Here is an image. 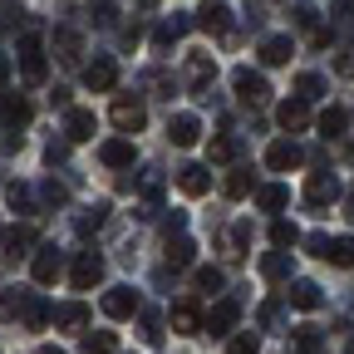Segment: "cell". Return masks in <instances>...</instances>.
I'll list each match as a JSON object with an SVG mask.
<instances>
[{
  "label": "cell",
  "instance_id": "1",
  "mask_svg": "<svg viewBox=\"0 0 354 354\" xmlns=\"http://www.w3.org/2000/svg\"><path fill=\"white\" fill-rule=\"evenodd\" d=\"M99 281H104V256L99 251H79L74 266H69V286L74 290H94Z\"/></svg>",
  "mask_w": 354,
  "mask_h": 354
},
{
  "label": "cell",
  "instance_id": "2",
  "mask_svg": "<svg viewBox=\"0 0 354 354\" xmlns=\"http://www.w3.org/2000/svg\"><path fill=\"white\" fill-rule=\"evenodd\" d=\"M59 271H64V256H59L55 246H35V251H30V276H35V286H55Z\"/></svg>",
  "mask_w": 354,
  "mask_h": 354
},
{
  "label": "cell",
  "instance_id": "3",
  "mask_svg": "<svg viewBox=\"0 0 354 354\" xmlns=\"http://www.w3.org/2000/svg\"><path fill=\"white\" fill-rule=\"evenodd\" d=\"M20 69H25L30 84H44V79H50V64H44V44H39V35H25V39H20Z\"/></svg>",
  "mask_w": 354,
  "mask_h": 354
},
{
  "label": "cell",
  "instance_id": "4",
  "mask_svg": "<svg viewBox=\"0 0 354 354\" xmlns=\"http://www.w3.org/2000/svg\"><path fill=\"white\" fill-rule=\"evenodd\" d=\"M143 123H148L143 99H133V94H118V99H113V128H118V133H138Z\"/></svg>",
  "mask_w": 354,
  "mask_h": 354
},
{
  "label": "cell",
  "instance_id": "5",
  "mask_svg": "<svg viewBox=\"0 0 354 354\" xmlns=\"http://www.w3.org/2000/svg\"><path fill=\"white\" fill-rule=\"evenodd\" d=\"M305 202H310V207L339 202V177H335V172H310V177H305Z\"/></svg>",
  "mask_w": 354,
  "mask_h": 354
},
{
  "label": "cell",
  "instance_id": "6",
  "mask_svg": "<svg viewBox=\"0 0 354 354\" xmlns=\"http://www.w3.org/2000/svg\"><path fill=\"white\" fill-rule=\"evenodd\" d=\"M143 310V300H138V290L133 286H113L109 295H104V315L109 320H128V315H138Z\"/></svg>",
  "mask_w": 354,
  "mask_h": 354
},
{
  "label": "cell",
  "instance_id": "7",
  "mask_svg": "<svg viewBox=\"0 0 354 354\" xmlns=\"http://www.w3.org/2000/svg\"><path fill=\"white\" fill-rule=\"evenodd\" d=\"M35 305H39V295H30V290H6V295H0V320H20V325H30Z\"/></svg>",
  "mask_w": 354,
  "mask_h": 354
},
{
  "label": "cell",
  "instance_id": "8",
  "mask_svg": "<svg viewBox=\"0 0 354 354\" xmlns=\"http://www.w3.org/2000/svg\"><path fill=\"white\" fill-rule=\"evenodd\" d=\"M232 88H236L241 104H266V94H271V84H266L256 69H236L232 74Z\"/></svg>",
  "mask_w": 354,
  "mask_h": 354
},
{
  "label": "cell",
  "instance_id": "9",
  "mask_svg": "<svg viewBox=\"0 0 354 354\" xmlns=\"http://www.w3.org/2000/svg\"><path fill=\"white\" fill-rule=\"evenodd\" d=\"M167 320H172L177 335H202V330H207V315H202L192 300H177V305L167 310Z\"/></svg>",
  "mask_w": 354,
  "mask_h": 354
},
{
  "label": "cell",
  "instance_id": "10",
  "mask_svg": "<svg viewBox=\"0 0 354 354\" xmlns=\"http://www.w3.org/2000/svg\"><path fill=\"white\" fill-rule=\"evenodd\" d=\"M30 118H35V109H30L25 94H0V123H6L10 133H20Z\"/></svg>",
  "mask_w": 354,
  "mask_h": 354
},
{
  "label": "cell",
  "instance_id": "11",
  "mask_svg": "<svg viewBox=\"0 0 354 354\" xmlns=\"http://www.w3.org/2000/svg\"><path fill=\"white\" fill-rule=\"evenodd\" d=\"M94 128H99L94 109H69L64 113V143H88V138H94Z\"/></svg>",
  "mask_w": 354,
  "mask_h": 354
},
{
  "label": "cell",
  "instance_id": "12",
  "mask_svg": "<svg viewBox=\"0 0 354 354\" xmlns=\"http://www.w3.org/2000/svg\"><path fill=\"white\" fill-rule=\"evenodd\" d=\"M197 138H202V123H197L192 113H172V118H167V143H172V148H192Z\"/></svg>",
  "mask_w": 354,
  "mask_h": 354
},
{
  "label": "cell",
  "instance_id": "13",
  "mask_svg": "<svg viewBox=\"0 0 354 354\" xmlns=\"http://www.w3.org/2000/svg\"><path fill=\"white\" fill-rule=\"evenodd\" d=\"M212 79H216V64H212L207 55H192V59H187V84H192L197 99H212Z\"/></svg>",
  "mask_w": 354,
  "mask_h": 354
},
{
  "label": "cell",
  "instance_id": "14",
  "mask_svg": "<svg viewBox=\"0 0 354 354\" xmlns=\"http://www.w3.org/2000/svg\"><path fill=\"white\" fill-rule=\"evenodd\" d=\"M300 162H305V153H300V143H290V138H281V143L266 148V167H271V172H290V167H300Z\"/></svg>",
  "mask_w": 354,
  "mask_h": 354
},
{
  "label": "cell",
  "instance_id": "15",
  "mask_svg": "<svg viewBox=\"0 0 354 354\" xmlns=\"http://www.w3.org/2000/svg\"><path fill=\"white\" fill-rule=\"evenodd\" d=\"M197 30H207V35H232V10L221 6V0H207V6L197 10Z\"/></svg>",
  "mask_w": 354,
  "mask_h": 354
},
{
  "label": "cell",
  "instance_id": "16",
  "mask_svg": "<svg viewBox=\"0 0 354 354\" xmlns=\"http://www.w3.org/2000/svg\"><path fill=\"white\" fill-rule=\"evenodd\" d=\"M113 84H118V64L113 59H94L84 69V88H94V94H109Z\"/></svg>",
  "mask_w": 354,
  "mask_h": 354
},
{
  "label": "cell",
  "instance_id": "17",
  "mask_svg": "<svg viewBox=\"0 0 354 354\" xmlns=\"http://www.w3.org/2000/svg\"><path fill=\"white\" fill-rule=\"evenodd\" d=\"M276 123H281L286 133H300V128H310V104H305V99H286V104L276 109Z\"/></svg>",
  "mask_w": 354,
  "mask_h": 354
},
{
  "label": "cell",
  "instance_id": "18",
  "mask_svg": "<svg viewBox=\"0 0 354 354\" xmlns=\"http://www.w3.org/2000/svg\"><path fill=\"white\" fill-rule=\"evenodd\" d=\"M236 320H241V305H236V300H216L212 315H207V330H212V335H232Z\"/></svg>",
  "mask_w": 354,
  "mask_h": 354
},
{
  "label": "cell",
  "instance_id": "19",
  "mask_svg": "<svg viewBox=\"0 0 354 354\" xmlns=\"http://www.w3.org/2000/svg\"><path fill=\"white\" fill-rule=\"evenodd\" d=\"M162 256H167L172 271H183V266H192V261H197V241H192V236H167Z\"/></svg>",
  "mask_w": 354,
  "mask_h": 354
},
{
  "label": "cell",
  "instance_id": "20",
  "mask_svg": "<svg viewBox=\"0 0 354 354\" xmlns=\"http://www.w3.org/2000/svg\"><path fill=\"white\" fill-rule=\"evenodd\" d=\"M290 55H295L290 35H266L261 39V64H290Z\"/></svg>",
  "mask_w": 354,
  "mask_h": 354
},
{
  "label": "cell",
  "instance_id": "21",
  "mask_svg": "<svg viewBox=\"0 0 354 354\" xmlns=\"http://www.w3.org/2000/svg\"><path fill=\"white\" fill-rule=\"evenodd\" d=\"M177 187H183L187 197H202V192L212 187V177H207L202 162H187V167H177Z\"/></svg>",
  "mask_w": 354,
  "mask_h": 354
},
{
  "label": "cell",
  "instance_id": "22",
  "mask_svg": "<svg viewBox=\"0 0 354 354\" xmlns=\"http://www.w3.org/2000/svg\"><path fill=\"white\" fill-rule=\"evenodd\" d=\"M99 158H104V167H133V143L128 138H109V143H99Z\"/></svg>",
  "mask_w": 354,
  "mask_h": 354
},
{
  "label": "cell",
  "instance_id": "23",
  "mask_svg": "<svg viewBox=\"0 0 354 354\" xmlns=\"http://www.w3.org/2000/svg\"><path fill=\"white\" fill-rule=\"evenodd\" d=\"M290 271H295L290 251H266V256H261V276H266V281H290Z\"/></svg>",
  "mask_w": 354,
  "mask_h": 354
},
{
  "label": "cell",
  "instance_id": "24",
  "mask_svg": "<svg viewBox=\"0 0 354 354\" xmlns=\"http://www.w3.org/2000/svg\"><path fill=\"white\" fill-rule=\"evenodd\" d=\"M286 300H290L295 310H320V305H325V295H320L315 281H295V286L286 290Z\"/></svg>",
  "mask_w": 354,
  "mask_h": 354
},
{
  "label": "cell",
  "instance_id": "25",
  "mask_svg": "<svg viewBox=\"0 0 354 354\" xmlns=\"http://www.w3.org/2000/svg\"><path fill=\"white\" fill-rule=\"evenodd\" d=\"M320 261H330V266H354V236H330L325 241V251H320Z\"/></svg>",
  "mask_w": 354,
  "mask_h": 354
},
{
  "label": "cell",
  "instance_id": "26",
  "mask_svg": "<svg viewBox=\"0 0 354 354\" xmlns=\"http://www.w3.org/2000/svg\"><path fill=\"white\" fill-rule=\"evenodd\" d=\"M55 325H59V330H79V325H88V305H84V300L55 305Z\"/></svg>",
  "mask_w": 354,
  "mask_h": 354
},
{
  "label": "cell",
  "instance_id": "27",
  "mask_svg": "<svg viewBox=\"0 0 354 354\" xmlns=\"http://www.w3.org/2000/svg\"><path fill=\"white\" fill-rule=\"evenodd\" d=\"M104 221H109V202L88 207V212H79V216H74V232H79V236H94V232L104 227Z\"/></svg>",
  "mask_w": 354,
  "mask_h": 354
},
{
  "label": "cell",
  "instance_id": "28",
  "mask_svg": "<svg viewBox=\"0 0 354 354\" xmlns=\"http://www.w3.org/2000/svg\"><path fill=\"white\" fill-rule=\"evenodd\" d=\"M55 50H59V59H64V64H79V55H84V39H79L74 30H55Z\"/></svg>",
  "mask_w": 354,
  "mask_h": 354
},
{
  "label": "cell",
  "instance_id": "29",
  "mask_svg": "<svg viewBox=\"0 0 354 354\" xmlns=\"http://www.w3.org/2000/svg\"><path fill=\"white\" fill-rule=\"evenodd\" d=\"M256 207H261V212H281V207H290V187H281V183L261 187V192H256Z\"/></svg>",
  "mask_w": 354,
  "mask_h": 354
},
{
  "label": "cell",
  "instance_id": "30",
  "mask_svg": "<svg viewBox=\"0 0 354 354\" xmlns=\"http://www.w3.org/2000/svg\"><path fill=\"white\" fill-rule=\"evenodd\" d=\"M236 153H241V143L232 138V133H216V138H212V148H207V158H212V162H232Z\"/></svg>",
  "mask_w": 354,
  "mask_h": 354
},
{
  "label": "cell",
  "instance_id": "31",
  "mask_svg": "<svg viewBox=\"0 0 354 354\" xmlns=\"http://www.w3.org/2000/svg\"><path fill=\"white\" fill-rule=\"evenodd\" d=\"M25 246H44V241L35 236V227H10V232H6V251H10V256H20Z\"/></svg>",
  "mask_w": 354,
  "mask_h": 354
},
{
  "label": "cell",
  "instance_id": "32",
  "mask_svg": "<svg viewBox=\"0 0 354 354\" xmlns=\"http://www.w3.org/2000/svg\"><path fill=\"white\" fill-rule=\"evenodd\" d=\"M84 354H113L118 349V339H113V330H94V335H84V344H79Z\"/></svg>",
  "mask_w": 354,
  "mask_h": 354
},
{
  "label": "cell",
  "instance_id": "33",
  "mask_svg": "<svg viewBox=\"0 0 354 354\" xmlns=\"http://www.w3.org/2000/svg\"><path fill=\"white\" fill-rule=\"evenodd\" d=\"M344 128H349V113L344 109H325L320 113V133H325V138H339Z\"/></svg>",
  "mask_w": 354,
  "mask_h": 354
},
{
  "label": "cell",
  "instance_id": "34",
  "mask_svg": "<svg viewBox=\"0 0 354 354\" xmlns=\"http://www.w3.org/2000/svg\"><path fill=\"white\" fill-rule=\"evenodd\" d=\"M6 202H10V212H35V192L25 183H10L6 187Z\"/></svg>",
  "mask_w": 354,
  "mask_h": 354
},
{
  "label": "cell",
  "instance_id": "35",
  "mask_svg": "<svg viewBox=\"0 0 354 354\" xmlns=\"http://www.w3.org/2000/svg\"><path fill=\"white\" fill-rule=\"evenodd\" d=\"M251 187H256V177H251V167H236V172L227 177V197H232V202H236V197H246Z\"/></svg>",
  "mask_w": 354,
  "mask_h": 354
},
{
  "label": "cell",
  "instance_id": "36",
  "mask_svg": "<svg viewBox=\"0 0 354 354\" xmlns=\"http://www.w3.org/2000/svg\"><path fill=\"white\" fill-rule=\"evenodd\" d=\"M271 241H276L281 251H286V246H295V241H300V232H295V221L276 216V221H271Z\"/></svg>",
  "mask_w": 354,
  "mask_h": 354
},
{
  "label": "cell",
  "instance_id": "37",
  "mask_svg": "<svg viewBox=\"0 0 354 354\" xmlns=\"http://www.w3.org/2000/svg\"><path fill=\"white\" fill-rule=\"evenodd\" d=\"M192 281H197V290H207V295H216L221 286H227V281H221V271H216V266H197V271H192Z\"/></svg>",
  "mask_w": 354,
  "mask_h": 354
},
{
  "label": "cell",
  "instance_id": "38",
  "mask_svg": "<svg viewBox=\"0 0 354 354\" xmlns=\"http://www.w3.org/2000/svg\"><path fill=\"white\" fill-rule=\"evenodd\" d=\"M320 94H325V79H320V74H300V79H295V99L310 104V99H320Z\"/></svg>",
  "mask_w": 354,
  "mask_h": 354
},
{
  "label": "cell",
  "instance_id": "39",
  "mask_svg": "<svg viewBox=\"0 0 354 354\" xmlns=\"http://www.w3.org/2000/svg\"><path fill=\"white\" fill-rule=\"evenodd\" d=\"M227 246H232V251H227L232 261L246 256V246H251V227H246V221H236V227H232V241H227Z\"/></svg>",
  "mask_w": 354,
  "mask_h": 354
},
{
  "label": "cell",
  "instance_id": "40",
  "mask_svg": "<svg viewBox=\"0 0 354 354\" xmlns=\"http://www.w3.org/2000/svg\"><path fill=\"white\" fill-rule=\"evenodd\" d=\"M39 202H44V207H64V202H69V187H64V183H55V177H50V183L39 187Z\"/></svg>",
  "mask_w": 354,
  "mask_h": 354
},
{
  "label": "cell",
  "instance_id": "41",
  "mask_svg": "<svg viewBox=\"0 0 354 354\" xmlns=\"http://www.w3.org/2000/svg\"><path fill=\"white\" fill-rule=\"evenodd\" d=\"M138 315H143V339L158 344L162 339V315H153V310H138Z\"/></svg>",
  "mask_w": 354,
  "mask_h": 354
},
{
  "label": "cell",
  "instance_id": "42",
  "mask_svg": "<svg viewBox=\"0 0 354 354\" xmlns=\"http://www.w3.org/2000/svg\"><path fill=\"white\" fill-rule=\"evenodd\" d=\"M256 349H261V339H256L251 330H241V335H236V339L227 344V354H256Z\"/></svg>",
  "mask_w": 354,
  "mask_h": 354
},
{
  "label": "cell",
  "instance_id": "43",
  "mask_svg": "<svg viewBox=\"0 0 354 354\" xmlns=\"http://www.w3.org/2000/svg\"><path fill=\"white\" fill-rule=\"evenodd\" d=\"M295 349L300 354H315L320 349V330H295Z\"/></svg>",
  "mask_w": 354,
  "mask_h": 354
},
{
  "label": "cell",
  "instance_id": "44",
  "mask_svg": "<svg viewBox=\"0 0 354 354\" xmlns=\"http://www.w3.org/2000/svg\"><path fill=\"white\" fill-rule=\"evenodd\" d=\"M172 39H177V30H172V25H158V30H153V50L167 55V50H172Z\"/></svg>",
  "mask_w": 354,
  "mask_h": 354
},
{
  "label": "cell",
  "instance_id": "45",
  "mask_svg": "<svg viewBox=\"0 0 354 354\" xmlns=\"http://www.w3.org/2000/svg\"><path fill=\"white\" fill-rule=\"evenodd\" d=\"M94 20L99 25H113L118 20V6H113V0H94Z\"/></svg>",
  "mask_w": 354,
  "mask_h": 354
},
{
  "label": "cell",
  "instance_id": "46",
  "mask_svg": "<svg viewBox=\"0 0 354 354\" xmlns=\"http://www.w3.org/2000/svg\"><path fill=\"white\" fill-rule=\"evenodd\" d=\"M315 6H310V0H295V25H315Z\"/></svg>",
  "mask_w": 354,
  "mask_h": 354
},
{
  "label": "cell",
  "instance_id": "47",
  "mask_svg": "<svg viewBox=\"0 0 354 354\" xmlns=\"http://www.w3.org/2000/svg\"><path fill=\"white\" fill-rule=\"evenodd\" d=\"M276 320H281V300H266V305H261V325L271 330Z\"/></svg>",
  "mask_w": 354,
  "mask_h": 354
},
{
  "label": "cell",
  "instance_id": "48",
  "mask_svg": "<svg viewBox=\"0 0 354 354\" xmlns=\"http://www.w3.org/2000/svg\"><path fill=\"white\" fill-rule=\"evenodd\" d=\"M335 74L354 79V50H339V59H335Z\"/></svg>",
  "mask_w": 354,
  "mask_h": 354
},
{
  "label": "cell",
  "instance_id": "49",
  "mask_svg": "<svg viewBox=\"0 0 354 354\" xmlns=\"http://www.w3.org/2000/svg\"><path fill=\"white\" fill-rule=\"evenodd\" d=\"M64 158H69V143H50V148H44V162H50V167L64 162Z\"/></svg>",
  "mask_w": 354,
  "mask_h": 354
},
{
  "label": "cell",
  "instance_id": "50",
  "mask_svg": "<svg viewBox=\"0 0 354 354\" xmlns=\"http://www.w3.org/2000/svg\"><path fill=\"white\" fill-rule=\"evenodd\" d=\"M344 216L354 221V187H349V197H344Z\"/></svg>",
  "mask_w": 354,
  "mask_h": 354
},
{
  "label": "cell",
  "instance_id": "51",
  "mask_svg": "<svg viewBox=\"0 0 354 354\" xmlns=\"http://www.w3.org/2000/svg\"><path fill=\"white\" fill-rule=\"evenodd\" d=\"M6 79H10V59H6V55H0V84H6Z\"/></svg>",
  "mask_w": 354,
  "mask_h": 354
},
{
  "label": "cell",
  "instance_id": "52",
  "mask_svg": "<svg viewBox=\"0 0 354 354\" xmlns=\"http://www.w3.org/2000/svg\"><path fill=\"white\" fill-rule=\"evenodd\" d=\"M138 6H143V10H153V6H158V0H138Z\"/></svg>",
  "mask_w": 354,
  "mask_h": 354
},
{
  "label": "cell",
  "instance_id": "53",
  "mask_svg": "<svg viewBox=\"0 0 354 354\" xmlns=\"http://www.w3.org/2000/svg\"><path fill=\"white\" fill-rule=\"evenodd\" d=\"M44 354H64V349H44Z\"/></svg>",
  "mask_w": 354,
  "mask_h": 354
},
{
  "label": "cell",
  "instance_id": "54",
  "mask_svg": "<svg viewBox=\"0 0 354 354\" xmlns=\"http://www.w3.org/2000/svg\"><path fill=\"white\" fill-rule=\"evenodd\" d=\"M344 354H354V339H349V349H344Z\"/></svg>",
  "mask_w": 354,
  "mask_h": 354
},
{
  "label": "cell",
  "instance_id": "55",
  "mask_svg": "<svg viewBox=\"0 0 354 354\" xmlns=\"http://www.w3.org/2000/svg\"><path fill=\"white\" fill-rule=\"evenodd\" d=\"M349 6H354V0H349Z\"/></svg>",
  "mask_w": 354,
  "mask_h": 354
}]
</instances>
